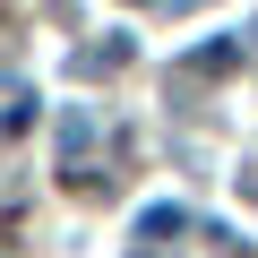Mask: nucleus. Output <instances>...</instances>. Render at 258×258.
Here are the masks:
<instances>
[{
    "mask_svg": "<svg viewBox=\"0 0 258 258\" xmlns=\"http://www.w3.org/2000/svg\"><path fill=\"white\" fill-rule=\"evenodd\" d=\"M86 138H95V120H86V112H69V129H60V155H69V181H86Z\"/></svg>",
    "mask_w": 258,
    "mask_h": 258,
    "instance_id": "1",
    "label": "nucleus"
}]
</instances>
